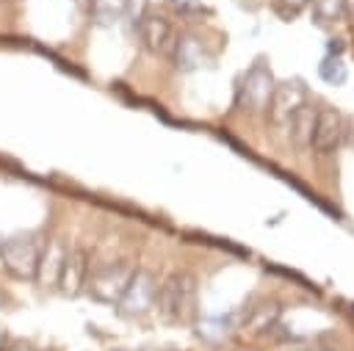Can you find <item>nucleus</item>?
Instances as JSON below:
<instances>
[{
    "label": "nucleus",
    "mask_w": 354,
    "mask_h": 351,
    "mask_svg": "<svg viewBox=\"0 0 354 351\" xmlns=\"http://www.w3.org/2000/svg\"><path fill=\"white\" fill-rule=\"evenodd\" d=\"M155 307L169 323H188L196 315V279L185 271L169 274L158 285Z\"/></svg>",
    "instance_id": "nucleus-1"
},
{
    "label": "nucleus",
    "mask_w": 354,
    "mask_h": 351,
    "mask_svg": "<svg viewBox=\"0 0 354 351\" xmlns=\"http://www.w3.org/2000/svg\"><path fill=\"white\" fill-rule=\"evenodd\" d=\"M138 265L130 260V257H116V260H108V263H100V265H91L88 271V282H86V290L91 293L94 301H102V304H113L122 298L133 271Z\"/></svg>",
    "instance_id": "nucleus-2"
},
{
    "label": "nucleus",
    "mask_w": 354,
    "mask_h": 351,
    "mask_svg": "<svg viewBox=\"0 0 354 351\" xmlns=\"http://www.w3.org/2000/svg\"><path fill=\"white\" fill-rule=\"evenodd\" d=\"M44 243L47 240L41 235H36V232L11 235V238L0 240V263H3V268L17 279H33Z\"/></svg>",
    "instance_id": "nucleus-3"
},
{
    "label": "nucleus",
    "mask_w": 354,
    "mask_h": 351,
    "mask_svg": "<svg viewBox=\"0 0 354 351\" xmlns=\"http://www.w3.org/2000/svg\"><path fill=\"white\" fill-rule=\"evenodd\" d=\"M274 88H277V80L271 75V66L263 58H257L238 83V105L246 108L249 113H263L268 111Z\"/></svg>",
    "instance_id": "nucleus-4"
},
{
    "label": "nucleus",
    "mask_w": 354,
    "mask_h": 351,
    "mask_svg": "<svg viewBox=\"0 0 354 351\" xmlns=\"http://www.w3.org/2000/svg\"><path fill=\"white\" fill-rule=\"evenodd\" d=\"M158 276L149 268H136L122 298L116 301L119 315L124 318H144L147 312L155 310V296H158Z\"/></svg>",
    "instance_id": "nucleus-5"
},
{
    "label": "nucleus",
    "mask_w": 354,
    "mask_h": 351,
    "mask_svg": "<svg viewBox=\"0 0 354 351\" xmlns=\"http://www.w3.org/2000/svg\"><path fill=\"white\" fill-rule=\"evenodd\" d=\"M136 33H138L141 47H144L147 53H152V55H166V58H169V53H171V47H174V39H177V30H174L171 19L163 17V14H155V11H149V14H144V17L138 19Z\"/></svg>",
    "instance_id": "nucleus-6"
},
{
    "label": "nucleus",
    "mask_w": 354,
    "mask_h": 351,
    "mask_svg": "<svg viewBox=\"0 0 354 351\" xmlns=\"http://www.w3.org/2000/svg\"><path fill=\"white\" fill-rule=\"evenodd\" d=\"M169 58H171L174 69H180V72H196V69L213 64V53H210L207 41H205L199 33H194V30L177 33Z\"/></svg>",
    "instance_id": "nucleus-7"
},
{
    "label": "nucleus",
    "mask_w": 354,
    "mask_h": 351,
    "mask_svg": "<svg viewBox=\"0 0 354 351\" xmlns=\"http://www.w3.org/2000/svg\"><path fill=\"white\" fill-rule=\"evenodd\" d=\"M346 138V116L337 108H318L310 146L315 155H332Z\"/></svg>",
    "instance_id": "nucleus-8"
},
{
    "label": "nucleus",
    "mask_w": 354,
    "mask_h": 351,
    "mask_svg": "<svg viewBox=\"0 0 354 351\" xmlns=\"http://www.w3.org/2000/svg\"><path fill=\"white\" fill-rule=\"evenodd\" d=\"M88 271H91V257L83 246H69L66 252V260H64V268H61V276H58V290L69 298L80 296L86 290V282H88Z\"/></svg>",
    "instance_id": "nucleus-9"
},
{
    "label": "nucleus",
    "mask_w": 354,
    "mask_h": 351,
    "mask_svg": "<svg viewBox=\"0 0 354 351\" xmlns=\"http://www.w3.org/2000/svg\"><path fill=\"white\" fill-rule=\"evenodd\" d=\"M66 252H69V246H66L61 238L47 240V243H44V249H41V257H39V265H36V276H33V282H39L41 287H58V276H61V268H64Z\"/></svg>",
    "instance_id": "nucleus-10"
},
{
    "label": "nucleus",
    "mask_w": 354,
    "mask_h": 351,
    "mask_svg": "<svg viewBox=\"0 0 354 351\" xmlns=\"http://www.w3.org/2000/svg\"><path fill=\"white\" fill-rule=\"evenodd\" d=\"M304 102H307V91L299 83H277V88L271 94V102H268L271 122L285 124Z\"/></svg>",
    "instance_id": "nucleus-11"
},
{
    "label": "nucleus",
    "mask_w": 354,
    "mask_h": 351,
    "mask_svg": "<svg viewBox=\"0 0 354 351\" xmlns=\"http://www.w3.org/2000/svg\"><path fill=\"white\" fill-rule=\"evenodd\" d=\"M315 116H318V108L304 102L288 122V138L296 144V146H310V138H313V127H315Z\"/></svg>",
    "instance_id": "nucleus-12"
},
{
    "label": "nucleus",
    "mask_w": 354,
    "mask_h": 351,
    "mask_svg": "<svg viewBox=\"0 0 354 351\" xmlns=\"http://www.w3.org/2000/svg\"><path fill=\"white\" fill-rule=\"evenodd\" d=\"M279 321V307L277 304H260V307H252L249 315L243 318V326L252 329V332H271Z\"/></svg>",
    "instance_id": "nucleus-13"
},
{
    "label": "nucleus",
    "mask_w": 354,
    "mask_h": 351,
    "mask_svg": "<svg viewBox=\"0 0 354 351\" xmlns=\"http://www.w3.org/2000/svg\"><path fill=\"white\" fill-rule=\"evenodd\" d=\"M124 17V0H91V19L102 28L116 25Z\"/></svg>",
    "instance_id": "nucleus-14"
},
{
    "label": "nucleus",
    "mask_w": 354,
    "mask_h": 351,
    "mask_svg": "<svg viewBox=\"0 0 354 351\" xmlns=\"http://www.w3.org/2000/svg\"><path fill=\"white\" fill-rule=\"evenodd\" d=\"M313 22L318 25H332L343 17V0H313Z\"/></svg>",
    "instance_id": "nucleus-15"
},
{
    "label": "nucleus",
    "mask_w": 354,
    "mask_h": 351,
    "mask_svg": "<svg viewBox=\"0 0 354 351\" xmlns=\"http://www.w3.org/2000/svg\"><path fill=\"white\" fill-rule=\"evenodd\" d=\"M318 72H321V77L326 80V83H332V86H340L343 80H346V64L340 61V55H326L324 61H321V66H318Z\"/></svg>",
    "instance_id": "nucleus-16"
},
{
    "label": "nucleus",
    "mask_w": 354,
    "mask_h": 351,
    "mask_svg": "<svg viewBox=\"0 0 354 351\" xmlns=\"http://www.w3.org/2000/svg\"><path fill=\"white\" fill-rule=\"evenodd\" d=\"M313 0H274V11L282 17V19H296L304 8H310Z\"/></svg>",
    "instance_id": "nucleus-17"
},
{
    "label": "nucleus",
    "mask_w": 354,
    "mask_h": 351,
    "mask_svg": "<svg viewBox=\"0 0 354 351\" xmlns=\"http://www.w3.org/2000/svg\"><path fill=\"white\" fill-rule=\"evenodd\" d=\"M149 6H152V0H124V17L133 22V28L138 25V19L144 14H149Z\"/></svg>",
    "instance_id": "nucleus-18"
},
{
    "label": "nucleus",
    "mask_w": 354,
    "mask_h": 351,
    "mask_svg": "<svg viewBox=\"0 0 354 351\" xmlns=\"http://www.w3.org/2000/svg\"><path fill=\"white\" fill-rule=\"evenodd\" d=\"M169 6L180 14H191V11H202V3L199 0H169Z\"/></svg>",
    "instance_id": "nucleus-19"
},
{
    "label": "nucleus",
    "mask_w": 354,
    "mask_h": 351,
    "mask_svg": "<svg viewBox=\"0 0 354 351\" xmlns=\"http://www.w3.org/2000/svg\"><path fill=\"white\" fill-rule=\"evenodd\" d=\"M0 351H33V345H30V343H25V340H8Z\"/></svg>",
    "instance_id": "nucleus-20"
},
{
    "label": "nucleus",
    "mask_w": 354,
    "mask_h": 351,
    "mask_svg": "<svg viewBox=\"0 0 354 351\" xmlns=\"http://www.w3.org/2000/svg\"><path fill=\"white\" fill-rule=\"evenodd\" d=\"M296 351H337V348L326 345V343H313V345H304V348H296Z\"/></svg>",
    "instance_id": "nucleus-21"
},
{
    "label": "nucleus",
    "mask_w": 354,
    "mask_h": 351,
    "mask_svg": "<svg viewBox=\"0 0 354 351\" xmlns=\"http://www.w3.org/2000/svg\"><path fill=\"white\" fill-rule=\"evenodd\" d=\"M243 8H249V11H257V8H263L266 6V0H238Z\"/></svg>",
    "instance_id": "nucleus-22"
},
{
    "label": "nucleus",
    "mask_w": 354,
    "mask_h": 351,
    "mask_svg": "<svg viewBox=\"0 0 354 351\" xmlns=\"http://www.w3.org/2000/svg\"><path fill=\"white\" fill-rule=\"evenodd\" d=\"M343 14L354 19V0H343Z\"/></svg>",
    "instance_id": "nucleus-23"
},
{
    "label": "nucleus",
    "mask_w": 354,
    "mask_h": 351,
    "mask_svg": "<svg viewBox=\"0 0 354 351\" xmlns=\"http://www.w3.org/2000/svg\"><path fill=\"white\" fill-rule=\"evenodd\" d=\"M0 3H3V0H0Z\"/></svg>",
    "instance_id": "nucleus-24"
}]
</instances>
